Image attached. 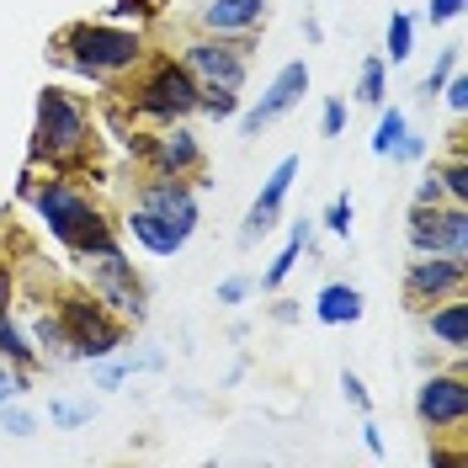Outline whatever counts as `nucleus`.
<instances>
[{
	"instance_id": "f704fd0d",
	"label": "nucleus",
	"mask_w": 468,
	"mask_h": 468,
	"mask_svg": "<svg viewBox=\"0 0 468 468\" xmlns=\"http://www.w3.org/2000/svg\"><path fill=\"white\" fill-rule=\"evenodd\" d=\"M463 11V0H431V22H452Z\"/></svg>"
},
{
	"instance_id": "423d86ee",
	"label": "nucleus",
	"mask_w": 468,
	"mask_h": 468,
	"mask_svg": "<svg viewBox=\"0 0 468 468\" xmlns=\"http://www.w3.org/2000/svg\"><path fill=\"white\" fill-rule=\"evenodd\" d=\"M197 101H203V86L186 75V64H176V58H160L154 69L144 75V86L133 96V107L154 122H176V117L197 112Z\"/></svg>"
},
{
	"instance_id": "9b49d317",
	"label": "nucleus",
	"mask_w": 468,
	"mask_h": 468,
	"mask_svg": "<svg viewBox=\"0 0 468 468\" xmlns=\"http://www.w3.org/2000/svg\"><path fill=\"white\" fill-rule=\"evenodd\" d=\"M303 90H309V69H303V64H288V69L266 86L261 101L245 112V122H239V128H245V133H261L266 122H277L288 107H298V101H303Z\"/></svg>"
},
{
	"instance_id": "f257e3e1",
	"label": "nucleus",
	"mask_w": 468,
	"mask_h": 468,
	"mask_svg": "<svg viewBox=\"0 0 468 468\" xmlns=\"http://www.w3.org/2000/svg\"><path fill=\"white\" fill-rule=\"evenodd\" d=\"M128 229L133 239L154 250V256H176L192 229H197V197H192V186H181L176 176H154L144 181V192H139V203L128 213Z\"/></svg>"
},
{
	"instance_id": "1a4fd4ad",
	"label": "nucleus",
	"mask_w": 468,
	"mask_h": 468,
	"mask_svg": "<svg viewBox=\"0 0 468 468\" xmlns=\"http://www.w3.org/2000/svg\"><path fill=\"white\" fill-rule=\"evenodd\" d=\"M186 75L203 90H239L245 86V43H224V37H197L186 43Z\"/></svg>"
},
{
	"instance_id": "2f4dec72",
	"label": "nucleus",
	"mask_w": 468,
	"mask_h": 468,
	"mask_svg": "<svg viewBox=\"0 0 468 468\" xmlns=\"http://www.w3.org/2000/svg\"><path fill=\"white\" fill-rule=\"evenodd\" d=\"M54 420L58 426H80V420H90L86 405H54Z\"/></svg>"
},
{
	"instance_id": "4c0bfd02",
	"label": "nucleus",
	"mask_w": 468,
	"mask_h": 468,
	"mask_svg": "<svg viewBox=\"0 0 468 468\" xmlns=\"http://www.w3.org/2000/svg\"><path fill=\"white\" fill-rule=\"evenodd\" d=\"M11 292H16V282H11V266L0 261V309L11 303Z\"/></svg>"
},
{
	"instance_id": "aec40b11",
	"label": "nucleus",
	"mask_w": 468,
	"mask_h": 468,
	"mask_svg": "<svg viewBox=\"0 0 468 468\" xmlns=\"http://www.w3.org/2000/svg\"><path fill=\"white\" fill-rule=\"evenodd\" d=\"M0 356H5V362H16V367H32V362H37V356H32V346L22 341V330L11 324V314H5V309H0Z\"/></svg>"
},
{
	"instance_id": "0eeeda50",
	"label": "nucleus",
	"mask_w": 468,
	"mask_h": 468,
	"mask_svg": "<svg viewBox=\"0 0 468 468\" xmlns=\"http://www.w3.org/2000/svg\"><path fill=\"white\" fill-rule=\"evenodd\" d=\"M86 277H90V292L112 309L117 320H144V288L133 277V261H122V250H96L86 256Z\"/></svg>"
},
{
	"instance_id": "a878e982",
	"label": "nucleus",
	"mask_w": 468,
	"mask_h": 468,
	"mask_svg": "<svg viewBox=\"0 0 468 468\" xmlns=\"http://www.w3.org/2000/svg\"><path fill=\"white\" fill-rule=\"evenodd\" d=\"M22 388H27V378H22V373H11V367H5V356H0V405H11Z\"/></svg>"
},
{
	"instance_id": "39448f33",
	"label": "nucleus",
	"mask_w": 468,
	"mask_h": 468,
	"mask_svg": "<svg viewBox=\"0 0 468 468\" xmlns=\"http://www.w3.org/2000/svg\"><path fill=\"white\" fill-rule=\"evenodd\" d=\"M58 324H64L75 356H112V351L122 346V320H117L96 292H69V298H58Z\"/></svg>"
},
{
	"instance_id": "c756f323",
	"label": "nucleus",
	"mask_w": 468,
	"mask_h": 468,
	"mask_svg": "<svg viewBox=\"0 0 468 468\" xmlns=\"http://www.w3.org/2000/svg\"><path fill=\"white\" fill-rule=\"evenodd\" d=\"M447 107H452V112H463V107H468V80H463V75H452V80H447Z\"/></svg>"
},
{
	"instance_id": "6ab92c4d",
	"label": "nucleus",
	"mask_w": 468,
	"mask_h": 468,
	"mask_svg": "<svg viewBox=\"0 0 468 468\" xmlns=\"http://www.w3.org/2000/svg\"><path fill=\"white\" fill-rule=\"evenodd\" d=\"M303 239H309V229L298 224V229L288 234V245H282V256H277V261H271V271L261 277V288H282V277H288L292 266H298V250H303Z\"/></svg>"
},
{
	"instance_id": "6e6552de",
	"label": "nucleus",
	"mask_w": 468,
	"mask_h": 468,
	"mask_svg": "<svg viewBox=\"0 0 468 468\" xmlns=\"http://www.w3.org/2000/svg\"><path fill=\"white\" fill-rule=\"evenodd\" d=\"M410 245L420 256H458V261H468V203H452L447 213L437 203H420L410 213Z\"/></svg>"
},
{
	"instance_id": "473e14b6",
	"label": "nucleus",
	"mask_w": 468,
	"mask_h": 468,
	"mask_svg": "<svg viewBox=\"0 0 468 468\" xmlns=\"http://www.w3.org/2000/svg\"><path fill=\"white\" fill-rule=\"evenodd\" d=\"M447 69H452V54L441 58V69H431V75L420 80V96H426V101H431V96H437V90H441V75H447Z\"/></svg>"
},
{
	"instance_id": "ddd939ff",
	"label": "nucleus",
	"mask_w": 468,
	"mask_h": 468,
	"mask_svg": "<svg viewBox=\"0 0 468 468\" xmlns=\"http://www.w3.org/2000/svg\"><path fill=\"white\" fill-rule=\"evenodd\" d=\"M468 282V261H458V256H431V261H415L405 271V292L410 298H441V292H463Z\"/></svg>"
},
{
	"instance_id": "2eb2a0df",
	"label": "nucleus",
	"mask_w": 468,
	"mask_h": 468,
	"mask_svg": "<svg viewBox=\"0 0 468 468\" xmlns=\"http://www.w3.org/2000/svg\"><path fill=\"white\" fill-rule=\"evenodd\" d=\"M266 0H207L203 5V27L213 37H245V32L261 22Z\"/></svg>"
},
{
	"instance_id": "9d476101",
	"label": "nucleus",
	"mask_w": 468,
	"mask_h": 468,
	"mask_svg": "<svg viewBox=\"0 0 468 468\" xmlns=\"http://www.w3.org/2000/svg\"><path fill=\"white\" fill-rule=\"evenodd\" d=\"M415 415H420L431 431H441V426H463L468 420V383H463V373H441V378L420 383Z\"/></svg>"
},
{
	"instance_id": "bb28decb",
	"label": "nucleus",
	"mask_w": 468,
	"mask_h": 468,
	"mask_svg": "<svg viewBox=\"0 0 468 468\" xmlns=\"http://www.w3.org/2000/svg\"><path fill=\"white\" fill-rule=\"evenodd\" d=\"M324 224H330L335 234H351V197H335L330 213H324Z\"/></svg>"
},
{
	"instance_id": "dca6fc26",
	"label": "nucleus",
	"mask_w": 468,
	"mask_h": 468,
	"mask_svg": "<svg viewBox=\"0 0 468 468\" xmlns=\"http://www.w3.org/2000/svg\"><path fill=\"white\" fill-rule=\"evenodd\" d=\"M420 149H426V139H415V133L405 128V112L388 107V112L378 117V133H373V154H388V160H420Z\"/></svg>"
},
{
	"instance_id": "cd10ccee",
	"label": "nucleus",
	"mask_w": 468,
	"mask_h": 468,
	"mask_svg": "<svg viewBox=\"0 0 468 468\" xmlns=\"http://www.w3.org/2000/svg\"><path fill=\"white\" fill-rule=\"evenodd\" d=\"M197 107H207L213 117H229L234 112V90H203V101Z\"/></svg>"
},
{
	"instance_id": "412c9836",
	"label": "nucleus",
	"mask_w": 468,
	"mask_h": 468,
	"mask_svg": "<svg viewBox=\"0 0 468 468\" xmlns=\"http://www.w3.org/2000/svg\"><path fill=\"white\" fill-rule=\"evenodd\" d=\"M37 341L54 351V356H75V351H69V335H64V324H58V314H43V320H37Z\"/></svg>"
},
{
	"instance_id": "ea45409f",
	"label": "nucleus",
	"mask_w": 468,
	"mask_h": 468,
	"mask_svg": "<svg viewBox=\"0 0 468 468\" xmlns=\"http://www.w3.org/2000/svg\"><path fill=\"white\" fill-rule=\"evenodd\" d=\"M128 11H144V0H117L112 5V16H128Z\"/></svg>"
},
{
	"instance_id": "f03ea898",
	"label": "nucleus",
	"mask_w": 468,
	"mask_h": 468,
	"mask_svg": "<svg viewBox=\"0 0 468 468\" xmlns=\"http://www.w3.org/2000/svg\"><path fill=\"white\" fill-rule=\"evenodd\" d=\"M37 213H43L48 234H54L58 245H69L75 256H96V250H112L117 245L112 229H107V218H101V207L90 203L86 192L64 186V181L37 186Z\"/></svg>"
},
{
	"instance_id": "e433bc0d",
	"label": "nucleus",
	"mask_w": 468,
	"mask_h": 468,
	"mask_svg": "<svg viewBox=\"0 0 468 468\" xmlns=\"http://www.w3.org/2000/svg\"><path fill=\"white\" fill-rule=\"evenodd\" d=\"M128 378V362H112V367H101V388H112V383Z\"/></svg>"
},
{
	"instance_id": "4be33fe9",
	"label": "nucleus",
	"mask_w": 468,
	"mask_h": 468,
	"mask_svg": "<svg viewBox=\"0 0 468 468\" xmlns=\"http://www.w3.org/2000/svg\"><path fill=\"white\" fill-rule=\"evenodd\" d=\"M356 96L373 101V107L383 101V58H367V64H362V86H356Z\"/></svg>"
},
{
	"instance_id": "72a5a7b5",
	"label": "nucleus",
	"mask_w": 468,
	"mask_h": 468,
	"mask_svg": "<svg viewBox=\"0 0 468 468\" xmlns=\"http://www.w3.org/2000/svg\"><path fill=\"white\" fill-rule=\"evenodd\" d=\"M341 388H346V399L356 410H367V388H362V378H356V373H346V378H341Z\"/></svg>"
},
{
	"instance_id": "393cba45",
	"label": "nucleus",
	"mask_w": 468,
	"mask_h": 468,
	"mask_svg": "<svg viewBox=\"0 0 468 468\" xmlns=\"http://www.w3.org/2000/svg\"><path fill=\"white\" fill-rule=\"evenodd\" d=\"M0 426H5L11 437H32V415H27V410H11V405H0Z\"/></svg>"
},
{
	"instance_id": "7c9ffc66",
	"label": "nucleus",
	"mask_w": 468,
	"mask_h": 468,
	"mask_svg": "<svg viewBox=\"0 0 468 468\" xmlns=\"http://www.w3.org/2000/svg\"><path fill=\"white\" fill-rule=\"evenodd\" d=\"M245 292H250V282L245 277H229V282H218V303H239Z\"/></svg>"
},
{
	"instance_id": "f3484780",
	"label": "nucleus",
	"mask_w": 468,
	"mask_h": 468,
	"mask_svg": "<svg viewBox=\"0 0 468 468\" xmlns=\"http://www.w3.org/2000/svg\"><path fill=\"white\" fill-rule=\"evenodd\" d=\"M314 314H320L324 324L362 320V292L346 288V282H330V288H320V298H314Z\"/></svg>"
},
{
	"instance_id": "b1692460",
	"label": "nucleus",
	"mask_w": 468,
	"mask_h": 468,
	"mask_svg": "<svg viewBox=\"0 0 468 468\" xmlns=\"http://www.w3.org/2000/svg\"><path fill=\"white\" fill-rule=\"evenodd\" d=\"M410 16H394V22H388V58H394V64H405L410 58Z\"/></svg>"
},
{
	"instance_id": "c9c22d12",
	"label": "nucleus",
	"mask_w": 468,
	"mask_h": 468,
	"mask_svg": "<svg viewBox=\"0 0 468 468\" xmlns=\"http://www.w3.org/2000/svg\"><path fill=\"white\" fill-rule=\"evenodd\" d=\"M420 203H441V176H437V171L420 181Z\"/></svg>"
},
{
	"instance_id": "7ed1b4c3",
	"label": "nucleus",
	"mask_w": 468,
	"mask_h": 468,
	"mask_svg": "<svg viewBox=\"0 0 468 468\" xmlns=\"http://www.w3.org/2000/svg\"><path fill=\"white\" fill-rule=\"evenodd\" d=\"M90 144V122L80 112V101H69L64 90H43L37 96V139L32 149L48 154V165H75Z\"/></svg>"
},
{
	"instance_id": "c85d7f7f",
	"label": "nucleus",
	"mask_w": 468,
	"mask_h": 468,
	"mask_svg": "<svg viewBox=\"0 0 468 468\" xmlns=\"http://www.w3.org/2000/svg\"><path fill=\"white\" fill-rule=\"evenodd\" d=\"M320 128L330 133V139H335V133L346 128V107H341V101H324V117H320Z\"/></svg>"
},
{
	"instance_id": "20e7f679",
	"label": "nucleus",
	"mask_w": 468,
	"mask_h": 468,
	"mask_svg": "<svg viewBox=\"0 0 468 468\" xmlns=\"http://www.w3.org/2000/svg\"><path fill=\"white\" fill-rule=\"evenodd\" d=\"M64 48H69V58L86 75H122V69H133L144 58L139 32H122L112 22H80V27L64 37Z\"/></svg>"
},
{
	"instance_id": "f8f14e48",
	"label": "nucleus",
	"mask_w": 468,
	"mask_h": 468,
	"mask_svg": "<svg viewBox=\"0 0 468 468\" xmlns=\"http://www.w3.org/2000/svg\"><path fill=\"white\" fill-rule=\"evenodd\" d=\"M144 160H149V171L154 176H186L197 160H203V149H197V139H192L186 128L165 122V128L144 144Z\"/></svg>"
},
{
	"instance_id": "4468645a",
	"label": "nucleus",
	"mask_w": 468,
	"mask_h": 468,
	"mask_svg": "<svg viewBox=\"0 0 468 468\" xmlns=\"http://www.w3.org/2000/svg\"><path fill=\"white\" fill-rule=\"evenodd\" d=\"M292 176H298V160H282L277 171L266 176V186H261V197L250 203V218H245V229H239V239H256V234H266L271 224H277V213H282V197H288V186H292Z\"/></svg>"
},
{
	"instance_id": "58836bf2",
	"label": "nucleus",
	"mask_w": 468,
	"mask_h": 468,
	"mask_svg": "<svg viewBox=\"0 0 468 468\" xmlns=\"http://www.w3.org/2000/svg\"><path fill=\"white\" fill-rule=\"evenodd\" d=\"M362 441H367V452H373V458H378V452H383V437H378V426H373V420L362 426Z\"/></svg>"
},
{
	"instance_id": "a211bd4d",
	"label": "nucleus",
	"mask_w": 468,
	"mask_h": 468,
	"mask_svg": "<svg viewBox=\"0 0 468 468\" xmlns=\"http://www.w3.org/2000/svg\"><path fill=\"white\" fill-rule=\"evenodd\" d=\"M431 335H437L441 346H452V351H463L468 346V303L452 292L441 309H431Z\"/></svg>"
},
{
	"instance_id": "5701e85b",
	"label": "nucleus",
	"mask_w": 468,
	"mask_h": 468,
	"mask_svg": "<svg viewBox=\"0 0 468 468\" xmlns=\"http://www.w3.org/2000/svg\"><path fill=\"white\" fill-rule=\"evenodd\" d=\"M441 176V192H452V203H468V165H463V154L447 165V171H437Z\"/></svg>"
}]
</instances>
